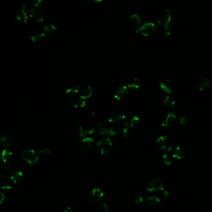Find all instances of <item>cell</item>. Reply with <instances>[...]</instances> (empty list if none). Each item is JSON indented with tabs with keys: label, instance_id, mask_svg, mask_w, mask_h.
Listing matches in <instances>:
<instances>
[{
	"label": "cell",
	"instance_id": "6",
	"mask_svg": "<svg viewBox=\"0 0 212 212\" xmlns=\"http://www.w3.org/2000/svg\"><path fill=\"white\" fill-rule=\"evenodd\" d=\"M104 195V194L101 189L99 188H95V189H94L89 193L88 195V200L90 202L97 203V202H100L102 200Z\"/></svg>",
	"mask_w": 212,
	"mask_h": 212
},
{
	"label": "cell",
	"instance_id": "17",
	"mask_svg": "<svg viewBox=\"0 0 212 212\" xmlns=\"http://www.w3.org/2000/svg\"><path fill=\"white\" fill-rule=\"evenodd\" d=\"M93 94V89L90 86L81 87L79 90V94L80 99L83 100L89 99Z\"/></svg>",
	"mask_w": 212,
	"mask_h": 212
},
{
	"label": "cell",
	"instance_id": "18",
	"mask_svg": "<svg viewBox=\"0 0 212 212\" xmlns=\"http://www.w3.org/2000/svg\"><path fill=\"white\" fill-rule=\"evenodd\" d=\"M79 96V92L75 89H70L65 92V97L70 100L77 101Z\"/></svg>",
	"mask_w": 212,
	"mask_h": 212
},
{
	"label": "cell",
	"instance_id": "7",
	"mask_svg": "<svg viewBox=\"0 0 212 212\" xmlns=\"http://www.w3.org/2000/svg\"><path fill=\"white\" fill-rule=\"evenodd\" d=\"M126 121V116L119 111H115L111 114L109 122L113 124H123Z\"/></svg>",
	"mask_w": 212,
	"mask_h": 212
},
{
	"label": "cell",
	"instance_id": "22",
	"mask_svg": "<svg viewBox=\"0 0 212 212\" xmlns=\"http://www.w3.org/2000/svg\"><path fill=\"white\" fill-rule=\"evenodd\" d=\"M124 124H121V125H120V124H113L109 129L108 135L111 137H113V136L117 135L119 132H121V129H122Z\"/></svg>",
	"mask_w": 212,
	"mask_h": 212
},
{
	"label": "cell",
	"instance_id": "15",
	"mask_svg": "<svg viewBox=\"0 0 212 212\" xmlns=\"http://www.w3.org/2000/svg\"><path fill=\"white\" fill-rule=\"evenodd\" d=\"M93 143H94V140L92 138L90 137H87L83 139L82 142V151L83 153L84 154L89 153L92 148Z\"/></svg>",
	"mask_w": 212,
	"mask_h": 212
},
{
	"label": "cell",
	"instance_id": "28",
	"mask_svg": "<svg viewBox=\"0 0 212 212\" xmlns=\"http://www.w3.org/2000/svg\"><path fill=\"white\" fill-rule=\"evenodd\" d=\"M174 27V24L172 21H171L169 23H168L167 25L163 27L164 29V32L165 33L166 35H171L172 32V31Z\"/></svg>",
	"mask_w": 212,
	"mask_h": 212
},
{
	"label": "cell",
	"instance_id": "41",
	"mask_svg": "<svg viewBox=\"0 0 212 212\" xmlns=\"http://www.w3.org/2000/svg\"><path fill=\"white\" fill-rule=\"evenodd\" d=\"M95 131V129L94 127H92V126H90V127H89L88 128H87V129L85 130V132H86V134L88 136H91L92 135Z\"/></svg>",
	"mask_w": 212,
	"mask_h": 212
},
{
	"label": "cell",
	"instance_id": "9",
	"mask_svg": "<svg viewBox=\"0 0 212 212\" xmlns=\"http://www.w3.org/2000/svg\"><path fill=\"white\" fill-rule=\"evenodd\" d=\"M177 118L172 112H168L165 114L161 119V124L162 126L167 127L174 125L177 122Z\"/></svg>",
	"mask_w": 212,
	"mask_h": 212
},
{
	"label": "cell",
	"instance_id": "5",
	"mask_svg": "<svg viewBox=\"0 0 212 212\" xmlns=\"http://www.w3.org/2000/svg\"><path fill=\"white\" fill-rule=\"evenodd\" d=\"M156 30L155 24L152 22H148L144 24L141 27H139L137 31V33H140L141 34L148 36L154 34Z\"/></svg>",
	"mask_w": 212,
	"mask_h": 212
},
{
	"label": "cell",
	"instance_id": "46",
	"mask_svg": "<svg viewBox=\"0 0 212 212\" xmlns=\"http://www.w3.org/2000/svg\"><path fill=\"white\" fill-rule=\"evenodd\" d=\"M1 203L3 201V199H4V194H2V192L1 193Z\"/></svg>",
	"mask_w": 212,
	"mask_h": 212
},
{
	"label": "cell",
	"instance_id": "34",
	"mask_svg": "<svg viewBox=\"0 0 212 212\" xmlns=\"http://www.w3.org/2000/svg\"><path fill=\"white\" fill-rule=\"evenodd\" d=\"M56 29H57V27L54 24H49V25H47L46 27H44V31L45 32V33L46 34H50V33L55 31L56 30Z\"/></svg>",
	"mask_w": 212,
	"mask_h": 212
},
{
	"label": "cell",
	"instance_id": "10",
	"mask_svg": "<svg viewBox=\"0 0 212 212\" xmlns=\"http://www.w3.org/2000/svg\"><path fill=\"white\" fill-rule=\"evenodd\" d=\"M161 88L165 92L172 94L176 92V87L173 82L169 79H165L161 82Z\"/></svg>",
	"mask_w": 212,
	"mask_h": 212
},
{
	"label": "cell",
	"instance_id": "24",
	"mask_svg": "<svg viewBox=\"0 0 212 212\" xmlns=\"http://www.w3.org/2000/svg\"><path fill=\"white\" fill-rule=\"evenodd\" d=\"M1 141L2 145L4 147H10L12 146V139L9 134H4L1 137Z\"/></svg>",
	"mask_w": 212,
	"mask_h": 212
},
{
	"label": "cell",
	"instance_id": "29",
	"mask_svg": "<svg viewBox=\"0 0 212 212\" xmlns=\"http://www.w3.org/2000/svg\"><path fill=\"white\" fill-rule=\"evenodd\" d=\"M74 106L76 108H79V109H85L87 105L86 102L85 101V100H83L82 99L77 100V101L75 102L74 104Z\"/></svg>",
	"mask_w": 212,
	"mask_h": 212
},
{
	"label": "cell",
	"instance_id": "43",
	"mask_svg": "<svg viewBox=\"0 0 212 212\" xmlns=\"http://www.w3.org/2000/svg\"><path fill=\"white\" fill-rule=\"evenodd\" d=\"M143 202V198L141 195H137L135 197V202L137 204H140Z\"/></svg>",
	"mask_w": 212,
	"mask_h": 212
},
{
	"label": "cell",
	"instance_id": "8",
	"mask_svg": "<svg viewBox=\"0 0 212 212\" xmlns=\"http://www.w3.org/2000/svg\"><path fill=\"white\" fill-rule=\"evenodd\" d=\"M157 144L164 152H170L172 149V142L165 136H161L157 139Z\"/></svg>",
	"mask_w": 212,
	"mask_h": 212
},
{
	"label": "cell",
	"instance_id": "11",
	"mask_svg": "<svg viewBox=\"0 0 212 212\" xmlns=\"http://www.w3.org/2000/svg\"><path fill=\"white\" fill-rule=\"evenodd\" d=\"M199 77L200 79L199 82V89L201 91L208 90L210 88V80L205 77L204 73L202 71H200L199 73Z\"/></svg>",
	"mask_w": 212,
	"mask_h": 212
},
{
	"label": "cell",
	"instance_id": "19",
	"mask_svg": "<svg viewBox=\"0 0 212 212\" xmlns=\"http://www.w3.org/2000/svg\"><path fill=\"white\" fill-rule=\"evenodd\" d=\"M23 177V174L21 171H14L11 172L10 174V179L11 181L14 184H17L22 180Z\"/></svg>",
	"mask_w": 212,
	"mask_h": 212
},
{
	"label": "cell",
	"instance_id": "40",
	"mask_svg": "<svg viewBox=\"0 0 212 212\" xmlns=\"http://www.w3.org/2000/svg\"><path fill=\"white\" fill-rule=\"evenodd\" d=\"M30 3L35 7L38 8V7H40L42 5L43 2L42 0H32L30 1Z\"/></svg>",
	"mask_w": 212,
	"mask_h": 212
},
{
	"label": "cell",
	"instance_id": "33",
	"mask_svg": "<svg viewBox=\"0 0 212 212\" xmlns=\"http://www.w3.org/2000/svg\"><path fill=\"white\" fill-rule=\"evenodd\" d=\"M173 158L172 155H171L169 153H165L163 155V161L166 165H171L173 162Z\"/></svg>",
	"mask_w": 212,
	"mask_h": 212
},
{
	"label": "cell",
	"instance_id": "20",
	"mask_svg": "<svg viewBox=\"0 0 212 212\" xmlns=\"http://www.w3.org/2000/svg\"><path fill=\"white\" fill-rule=\"evenodd\" d=\"M172 155L173 157L177 158L178 159H182L185 156V151L180 146H176L172 151Z\"/></svg>",
	"mask_w": 212,
	"mask_h": 212
},
{
	"label": "cell",
	"instance_id": "3",
	"mask_svg": "<svg viewBox=\"0 0 212 212\" xmlns=\"http://www.w3.org/2000/svg\"><path fill=\"white\" fill-rule=\"evenodd\" d=\"M22 157L24 161L29 164H36L39 159V156L37 153L32 149H25L22 151Z\"/></svg>",
	"mask_w": 212,
	"mask_h": 212
},
{
	"label": "cell",
	"instance_id": "38",
	"mask_svg": "<svg viewBox=\"0 0 212 212\" xmlns=\"http://www.w3.org/2000/svg\"><path fill=\"white\" fill-rule=\"evenodd\" d=\"M97 212H108V207L106 204L102 203L98 206L97 209Z\"/></svg>",
	"mask_w": 212,
	"mask_h": 212
},
{
	"label": "cell",
	"instance_id": "13",
	"mask_svg": "<svg viewBox=\"0 0 212 212\" xmlns=\"http://www.w3.org/2000/svg\"><path fill=\"white\" fill-rule=\"evenodd\" d=\"M163 190L164 185L159 179H154L151 181L147 187V190L149 192L162 191Z\"/></svg>",
	"mask_w": 212,
	"mask_h": 212
},
{
	"label": "cell",
	"instance_id": "12",
	"mask_svg": "<svg viewBox=\"0 0 212 212\" xmlns=\"http://www.w3.org/2000/svg\"><path fill=\"white\" fill-rule=\"evenodd\" d=\"M46 35L47 34L44 31H42L41 29H34L30 32L29 37L32 42L36 43L42 40L44 37H45Z\"/></svg>",
	"mask_w": 212,
	"mask_h": 212
},
{
	"label": "cell",
	"instance_id": "47",
	"mask_svg": "<svg viewBox=\"0 0 212 212\" xmlns=\"http://www.w3.org/2000/svg\"><path fill=\"white\" fill-rule=\"evenodd\" d=\"M93 116H94V113H92V114H91V115L89 116V118H92V117H93Z\"/></svg>",
	"mask_w": 212,
	"mask_h": 212
},
{
	"label": "cell",
	"instance_id": "45",
	"mask_svg": "<svg viewBox=\"0 0 212 212\" xmlns=\"http://www.w3.org/2000/svg\"><path fill=\"white\" fill-rule=\"evenodd\" d=\"M64 212H75L74 210L71 208V207H67L65 210Z\"/></svg>",
	"mask_w": 212,
	"mask_h": 212
},
{
	"label": "cell",
	"instance_id": "23",
	"mask_svg": "<svg viewBox=\"0 0 212 212\" xmlns=\"http://www.w3.org/2000/svg\"><path fill=\"white\" fill-rule=\"evenodd\" d=\"M16 19L22 23H26L27 21V16L24 10H19L18 11L16 15H15Z\"/></svg>",
	"mask_w": 212,
	"mask_h": 212
},
{
	"label": "cell",
	"instance_id": "1",
	"mask_svg": "<svg viewBox=\"0 0 212 212\" xmlns=\"http://www.w3.org/2000/svg\"><path fill=\"white\" fill-rule=\"evenodd\" d=\"M97 146L101 154L106 155L109 154L113 149V144L111 139L108 137L101 138L97 143Z\"/></svg>",
	"mask_w": 212,
	"mask_h": 212
},
{
	"label": "cell",
	"instance_id": "21",
	"mask_svg": "<svg viewBox=\"0 0 212 212\" xmlns=\"http://www.w3.org/2000/svg\"><path fill=\"white\" fill-rule=\"evenodd\" d=\"M130 126L128 120H126L124 122V124L121 129V134L123 138H128L131 135V130H130Z\"/></svg>",
	"mask_w": 212,
	"mask_h": 212
},
{
	"label": "cell",
	"instance_id": "35",
	"mask_svg": "<svg viewBox=\"0 0 212 212\" xmlns=\"http://www.w3.org/2000/svg\"><path fill=\"white\" fill-rule=\"evenodd\" d=\"M139 123V118L137 116H134L129 122L130 128H135L136 127Z\"/></svg>",
	"mask_w": 212,
	"mask_h": 212
},
{
	"label": "cell",
	"instance_id": "25",
	"mask_svg": "<svg viewBox=\"0 0 212 212\" xmlns=\"http://www.w3.org/2000/svg\"><path fill=\"white\" fill-rule=\"evenodd\" d=\"M139 87H140V84L137 79H132L128 81V89L129 90H132V91H137L139 89Z\"/></svg>",
	"mask_w": 212,
	"mask_h": 212
},
{
	"label": "cell",
	"instance_id": "44",
	"mask_svg": "<svg viewBox=\"0 0 212 212\" xmlns=\"http://www.w3.org/2000/svg\"><path fill=\"white\" fill-rule=\"evenodd\" d=\"M7 170H6V169H4V167H2V170H1V176L2 178H5L6 176V173Z\"/></svg>",
	"mask_w": 212,
	"mask_h": 212
},
{
	"label": "cell",
	"instance_id": "16",
	"mask_svg": "<svg viewBox=\"0 0 212 212\" xmlns=\"http://www.w3.org/2000/svg\"><path fill=\"white\" fill-rule=\"evenodd\" d=\"M129 94V89L128 87H118L115 94L114 98L118 100H121L124 99Z\"/></svg>",
	"mask_w": 212,
	"mask_h": 212
},
{
	"label": "cell",
	"instance_id": "31",
	"mask_svg": "<svg viewBox=\"0 0 212 212\" xmlns=\"http://www.w3.org/2000/svg\"><path fill=\"white\" fill-rule=\"evenodd\" d=\"M164 104V105L167 107H172L176 104V100L172 96L169 95L166 98Z\"/></svg>",
	"mask_w": 212,
	"mask_h": 212
},
{
	"label": "cell",
	"instance_id": "4",
	"mask_svg": "<svg viewBox=\"0 0 212 212\" xmlns=\"http://www.w3.org/2000/svg\"><path fill=\"white\" fill-rule=\"evenodd\" d=\"M172 21V15L171 11L169 9H165L162 10L159 14L157 21V22L162 26L163 27L167 25Z\"/></svg>",
	"mask_w": 212,
	"mask_h": 212
},
{
	"label": "cell",
	"instance_id": "32",
	"mask_svg": "<svg viewBox=\"0 0 212 212\" xmlns=\"http://www.w3.org/2000/svg\"><path fill=\"white\" fill-rule=\"evenodd\" d=\"M75 132L79 137H83L84 139V138L88 137L87 134H86L85 130H84L82 127L80 126H78L76 127Z\"/></svg>",
	"mask_w": 212,
	"mask_h": 212
},
{
	"label": "cell",
	"instance_id": "37",
	"mask_svg": "<svg viewBox=\"0 0 212 212\" xmlns=\"http://www.w3.org/2000/svg\"><path fill=\"white\" fill-rule=\"evenodd\" d=\"M50 150L48 149H44L40 151H39V152L37 153L39 157H47L50 154Z\"/></svg>",
	"mask_w": 212,
	"mask_h": 212
},
{
	"label": "cell",
	"instance_id": "27",
	"mask_svg": "<svg viewBox=\"0 0 212 212\" xmlns=\"http://www.w3.org/2000/svg\"><path fill=\"white\" fill-rule=\"evenodd\" d=\"M97 128L99 131V132L104 135V134H108L109 132V128L108 127L106 126L105 123H99L97 124Z\"/></svg>",
	"mask_w": 212,
	"mask_h": 212
},
{
	"label": "cell",
	"instance_id": "26",
	"mask_svg": "<svg viewBox=\"0 0 212 212\" xmlns=\"http://www.w3.org/2000/svg\"><path fill=\"white\" fill-rule=\"evenodd\" d=\"M161 202V200L156 197L154 196H152L150 197H148L146 199V203L150 205V206H152V207H156L158 206Z\"/></svg>",
	"mask_w": 212,
	"mask_h": 212
},
{
	"label": "cell",
	"instance_id": "42",
	"mask_svg": "<svg viewBox=\"0 0 212 212\" xmlns=\"http://www.w3.org/2000/svg\"><path fill=\"white\" fill-rule=\"evenodd\" d=\"M179 122H180L181 124L186 125V124H188V123H189V119H188L187 118L184 117V116H182V117H181V118H179Z\"/></svg>",
	"mask_w": 212,
	"mask_h": 212
},
{
	"label": "cell",
	"instance_id": "39",
	"mask_svg": "<svg viewBox=\"0 0 212 212\" xmlns=\"http://www.w3.org/2000/svg\"><path fill=\"white\" fill-rule=\"evenodd\" d=\"M1 190L6 194H9L12 192V187L9 185H3L1 186Z\"/></svg>",
	"mask_w": 212,
	"mask_h": 212
},
{
	"label": "cell",
	"instance_id": "2",
	"mask_svg": "<svg viewBox=\"0 0 212 212\" xmlns=\"http://www.w3.org/2000/svg\"><path fill=\"white\" fill-rule=\"evenodd\" d=\"M13 156L12 153L6 149L2 151L1 155V161L2 162V167L9 171L12 164Z\"/></svg>",
	"mask_w": 212,
	"mask_h": 212
},
{
	"label": "cell",
	"instance_id": "30",
	"mask_svg": "<svg viewBox=\"0 0 212 212\" xmlns=\"http://www.w3.org/2000/svg\"><path fill=\"white\" fill-rule=\"evenodd\" d=\"M130 21L136 26H138L141 24V18L139 15L136 14H132L131 15Z\"/></svg>",
	"mask_w": 212,
	"mask_h": 212
},
{
	"label": "cell",
	"instance_id": "14",
	"mask_svg": "<svg viewBox=\"0 0 212 212\" xmlns=\"http://www.w3.org/2000/svg\"><path fill=\"white\" fill-rule=\"evenodd\" d=\"M27 12H29L30 16L32 20L37 22H41L44 19V14L39 10L35 9L33 7H31Z\"/></svg>",
	"mask_w": 212,
	"mask_h": 212
},
{
	"label": "cell",
	"instance_id": "36",
	"mask_svg": "<svg viewBox=\"0 0 212 212\" xmlns=\"http://www.w3.org/2000/svg\"><path fill=\"white\" fill-rule=\"evenodd\" d=\"M162 195L164 197V199H169L172 195V190L169 189H164L162 190Z\"/></svg>",
	"mask_w": 212,
	"mask_h": 212
}]
</instances>
